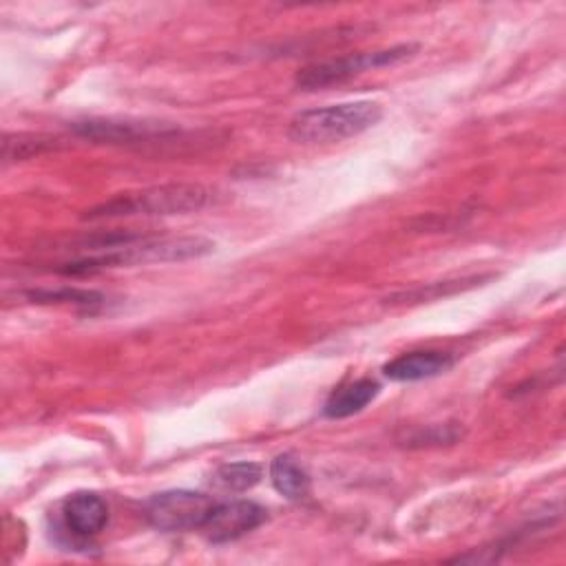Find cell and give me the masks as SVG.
Wrapping results in <instances>:
<instances>
[{"mask_svg":"<svg viewBox=\"0 0 566 566\" xmlns=\"http://www.w3.org/2000/svg\"><path fill=\"white\" fill-rule=\"evenodd\" d=\"M214 195L201 184H161L139 192L117 195L111 201H104L86 210L84 219H117V217H166V214H186L206 208L212 203Z\"/></svg>","mask_w":566,"mask_h":566,"instance_id":"cell-1","label":"cell"},{"mask_svg":"<svg viewBox=\"0 0 566 566\" xmlns=\"http://www.w3.org/2000/svg\"><path fill=\"white\" fill-rule=\"evenodd\" d=\"M382 106L371 99L340 102L321 108H307L290 119L287 137L296 144H329L356 137L378 124Z\"/></svg>","mask_w":566,"mask_h":566,"instance_id":"cell-2","label":"cell"},{"mask_svg":"<svg viewBox=\"0 0 566 566\" xmlns=\"http://www.w3.org/2000/svg\"><path fill=\"white\" fill-rule=\"evenodd\" d=\"M214 250V243L203 237H177V239H142L137 243L124 245L119 250L99 252L93 256H84L71 263H64L57 268L62 274L80 276V274H93L106 268L117 265H139V263H166V261H186V259H199L203 254H210Z\"/></svg>","mask_w":566,"mask_h":566,"instance_id":"cell-3","label":"cell"},{"mask_svg":"<svg viewBox=\"0 0 566 566\" xmlns=\"http://www.w3.org/2000/svg\"><path fill=\"white\" fill-rule=\"evenodd\" d=\"M418 51V44H396L389 49L378 51H360L345 57H332L323 62H314L305 69H301L294 77V84L301 91H316L332 84H340L354 75H360L369 69H380L389 64H398L407 57H411Z\"/></svg>","mask_w":566,"mask_h":566,"instance_id":"cell-4","label":"cell"},{"mask_svg":"<svg viewBox=\"0 0 566 566\" xmlns=\"http://www.w3.org/2000/svg\"><path fill=\"white\" fill-rule=\"evenodd\" d=\"M214 500L199 491L172 489L153 495L144 504V515L150 526L164 533H184L201 528L210 515Z\"/></svg>","mask_w":566,"mask_h":566,"instance_id":"cell-5","label":"cell"},{"mask_svg":"<svg viewBox=\"0 0 566 566\" xmlns=\"http://www.w3.org/2000/svg\"><path fill=\"white\" fill-rule=\"evenodd\" d=\"M73 133L102 144H137V142H150V139H166L177 133V128L161 124V122H148V119H113V117H91L82 122L71 124Z\"/></svg>","mask_w":566,"mask_h":566,"instance_id":"cell-6","label":"cell"},{"mask_svg":"<svg viewBox=\"0 0 566 566\" xmlns=\"http://www.w3.org/2000/svg\"><path fill=\"white\" fill-rule=\"evenodd\" d=\"M263 520H265V509L252 500H230L219 504L214 502L210 515L206 517L199 531L208 542L223 544L254 531L259 524H263Z\"/></svg>","mask_w":566,"mask_h":566,"instance_id":"cell-7","label":"cell"},{"mask_svg":"<svg viewBox=\"0 0 566 566\" xmlns=\"http://www.w3.org/2000/svg\"><path fill=\"white\" fill-rule=\"evenodd\" d=\"M64 526L82 539H88L97 535L108 520V506L106 502L91 491H77L64 500L62 506Z\"/></svg>","mask_w":566,"mask_h":566,"instance_id":"cell-8","label":"cell"},{"mask_svg":"<svg viewBox=\"0 0 566 566\" xmlns=\"http://www.w3.org/2000/svg\"><path fill=\"white\" fill-rule=\"evenodd\" d=\"M453 365V356L447 352H433V349H420V352H407L396 356L382 367V374L389 380L398 382H413L424 380L431 376H438L447 371Z\"/></svg>","mask_w":566,"mask_h":566,"instance_id":"cell-9","label":"cell"},{"mask_svg":"<svg viewBox=\"0 0 566 566\" xmlns=\"http://www.w3.org/2000/svg\"><path fill=\"white\" fill-rule=\"evenodd\" d=\"M380 391V385L371 378H358L349 385L338 387L325 402L323 413L327 418H347L365 409Z\"/></svg>","mask_w":566,"mask_h":566,"instance_id":"cell-10","label":"cell"},{"mask_svg":"<svg viewBox=\"0 0 566 566\" xmlns=\"http://www.w3.org/2000/svg\"><path fill=\"white\" fill-rule=\"evenodd\" d=\"M270 480L272 486L287 500H303L310 493L307 471L287 453L276 455L270 462Z\"/></svg>","mask_w":566,"mask_h":566,"instance_id":"cell-11","label":"cell"},{"mask_svg":"<svg viewBox=\"0 0 566 566\" xmlns=\"http://www.w3.org/2000/svg\"><path fill=\"white\" fill-rule=\"evenodd\" d=\"M60 148V139L44 133H9L2 139V161L15 164Z\"/></svg>","mask_w":566,"mask_h":566,"instance_id":"cell-12","label":"cell"},{"mask_svg":"<svg viewBox=\"0 0 566 566\" xmlns=\"http://www.w3.org/2000/svg\"><path fill=\"white\" fill-rule=\"evenodd\" d=\"M261 475H263V469L256 462H228L214 471L212 482L223 491L241 493L259 484Z\"/></svg>","mask_w":566,"mask_h":566,"instance_id":"cell-13","label":"cell"},{"mask_svg":"<svg viewBox=\"0 0 566 566\" xmlns=\"http://www.w3.org/2000/svg\"><path fill=\"white\" fill-rule=\"evenodd\" d=\"M27 296L33 303H69L82 307L86 312H95L104 305V296L95 290H80V287H60V290H31Z\"/></svg>","mask_w":566,"mask_h":566,"instance_id":"cell-14","label":"cell"},{"mask_svg":"<svg viewBox=\"0 0 566 566\" xmlns=\"http://www.w3.org/2000/svg\"><path fill=\"white\" fill-rule=\"evenodd\" d=\"M462 436L458 424H431L427 429H418L405 438V444L409 447H422V444H451Z\"/></svg>","mask_w":566,"mask_h":566,"instance_id":"cell-15","label":"cell"}]
</instances>
